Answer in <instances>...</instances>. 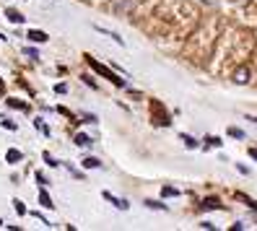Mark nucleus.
Segmentation results:
<instances>
[{
    "mask_svg": "<svg viewBox=\"0 0 257 231\" xmlns=\"http://www.w3.org/2000/svg\"><path fill=\"white\" fill-rule=\"evenodd\" d=\"M249 120H252V122H254V125H257V117H249Z\"/></svg>",
    "mask_w": 257,
    "mask_h": 231,
    "instance_id": "26",
    "label": "nucleus"
},
{
    "mask_svg": "<svg viewBox=\"0 0 257 231\" xmlns=\"http://www.w3.org/2000/svg\"><path fill=\"white\" fill-rule=\"evenodd\" d=\"M44 161H47V164H50V166H57V161H55V159H52V156H50V153H44Z\"/></svg>",
    "mask_w": 257,
    "mask_h": 231,
    "instance_id": "21",
    "label": "nucleus"
},
{
    "mask_svg": "<svg viewBox=\"0 0 257 231\" xmlns=\"http://www.w3.org/2000/svg\"><path fill=\"white\" fill-rule=\"evenodd\" d=\"M182 141H185L187 148H198V141H195V138H190V135H182Z\"/></svg>",
    "mask_w": 257,
    "mask_h": 231,
    "instance_id": "15",
    "label": "nucleus"
},
{
    "mask_svg": "<svg viewBox=\"0 0 257 231\" xmlns=\"http://www.w3.org/2000/svg\"><path fill=\"white\" fill-rule=\"evenodd\" d=\"M0 94H3V81H0Z\"/></svg>",
    "mask_w": 257,
    "mask_h": 231,
    "instance_id": "25",
    "label": "nucleus"
},
{
    "mask_svg": "<svg viewBox=\"0 0 257 231\" xmlns=\"http://www.w3.org/2000/svg\"><path fill=\"white\" fill-rule=\"evenodd\" d=\"M13 208H16V213H19V215H26V205L21 203V200H13Z\"/></svg>",
    "mask_w": 257,
    "mask_h": 231,
    "instance_id": "14",
    "label": "nucleus"
},
{
    "mask_svg": "<svg viewBox=\"0 0 257 231\" xmlns=\"http://www.w3.org/2000/svg\"><path fill=\"white\" fill-rule=\"evenodd\" d=\"M83 166H86V169H99V166H101V161H99V159H94V156H88V159H83Z\"/></svg>",
    "mask_w": 257,
    "mask_h": 231,
    "instance_id": "10",
    "label": "nucleus"
},
{
    "mask_svg": "<svg viewBox=\"0 0 257 231\" xmlns=\"http://www.w3.org/2000/svg\"><path fill=\"white\" fill-rule=\"evenodd\" d=\"M0 226H3V221H0Z\"/></svg>",
    "mask_w": 257,
    "mask_h": 231,
    "instance_id": "28",
    "label": "nucleus"
},
{
    "mask_svg": "<svg viewBox=\"0 0 257 231\" xmlns=\"http://www.w3.org/2000/svg\"><path fill=\"white\" fill-rule=\"evenodd\" d=\"M0 125H3L6 130H16V122H11V120H3V122H0Z\"/></svg>",
    "mask_w": 257,
    "mask_h": 231,
    "instance_id": "19",
    "label": "nucleus"
},
{
    "mask_svg": "<svg viewBox=\"0 0 257 231\" xmlns=\"http://www.w3.org/2000/svg\"><path fill=\"white\" fill-rule=\"evenodd\" d=\"M146 208H156V210H166L164 203H159V200H146Z\"/></svg>",
    "mask_w": 257,
    "mask_h": 231,
    "instance_id": "13",
    "label": "nucleus"
},
{
    "mask_svg": "<svg viewBox=\"0 0 257 231\" xmlns=\"http://www.w3.org/2000/svg\"><path fill=\"white\" fill-rule=\"evenodd\" d=\"M161 195H164V197H177V195H179V190H177V187H169V184H166V187H161Z\"/></svg>",
    "mask_w": 257,
    "mask_h": 231,
    "instance_id": "11",
    "label": "nucleus"
},
{
    "mask_svg": "<svg viewBox=\"0 0 257 231\" xmlns=\"http://www.w3.org/2000/svg\"><path fill=\"white\" fill-rule=\"evenodd\" d=\"M86 60H88V65H91V68H94V70H96L99 75H104V78H109V81H112L114 86L125 88V81H122V78H117V75H114V73H112L109 68H104L101 63H96V60H91V57H86Z\"/></svg>",
    "mask_w": 257,
    "mask_h": 231,
    "instance_id": "1",
    "label": "nucleus"
},
{
    "mask_svg": "<svg viewBox=\"0 0 257 231\" xmlns=\"http://www.w3.org/2000/svg\"><path fill=\"white\" fill-rule=\"evenodd\" d=\"M8 106H13V109H21V112H29V104L16 101V99H8Z\"/></svg>",
    "mask_w": 257,
    "mask_h": 231,
    "instance_id": "9",
    "label": "nucleus"
},
{
    "mask_svg": "<svg viewBox=\"0 0 257 231\" xmlns=\"http://www.w3.org/2000/svg\"><path fill=\"white\" fill-rule=\"evenodd\" d=\"M21 159H24V153H21L19 148H8V153H6V161H8V164H19Z\"/></svg>",
    "mask_w": 257,
    "mask_h": 231,
    "instance_id": "3",
    "label": "nucleus"
},
{
    "mask_svg": "<svg viewBox=\"0 0 257 231\" xmlns=\"http://www.w3.org/2000/svg\"><path fill=\"white\" fill-rule=\"evenodd\" d=\"M203 208H205V210H213V208L221 210L223 205H221V200H218V197H208V200H203Z\"/></svg>",
    "mask_w": 257,
    "mask_h": 231,
    "instance_id": "5",
    "label": "nucleus"
},
{
    "mask_svg": "<svg viewBox=\"0 0 257 231\" xmlns=\"http://www.w3.org/2000/svg\"><path fill=\"white\" fill-rule=\"evenodd\" d=\"M39 205H42V208H50V210L55 208V203H52V197H50L47 192H44V190L39 192Z\"/></svg>",
    "mask_w": 257,
    "mask_h": 231,
    "instance_id": "7",
    "label": "nucleus"
},
{
    "mask_svg": "<svg viewBox=\"0 0 257 231\" xmlns=\"http://www.w3.org/2000/svg\"><path fill=\"white\" fill-rule=\"evenodd\" d=\"M249 156H252V159L257 161V148H249Z\"/></svg>",
    "mask_w": 257,
    "mask_h": 231,
    "instance_id": "24",
    "label": "nucleus"
},
{
    "mask_svg": "<svg viewBox=\"0 0 257 231\" xmlns=\"http://www.w3.org/2000/svg\"><path fill=\"white\" fill-rule=\"evenodd\" d=\"M104 195V200H109V203H114L119 210H127V203H125V200H119V197H114L112 192H101Z\"/></svg>",
    "mask_w": 257,
    "mask_h": 231,
    "instance_id": "4",
    "label": "nucleus"
},
{
    "mask_svg": "<svg viewBox=\"0 0 257 231\" xmlns=\"http://www.w3.org/2000/svg\"><path fill=\"white\" fill-rule=\"evenodd\" d=\"M241 3H247V0H241Z\"/></svg>",
    "mask_w": 257,
    "mask_h": 231,
    "instance_id": "27",
    "label": "nucleus"
},
{
    "mask_svg": "<svg viewBox=\"0 0 257 231\" xmlns=\"http://www.w3.org/2000/svg\"><path fill=\"white\" fill-rule=\"evenodd\" d=\"M234 81H236V83H247V81H249V70H247V68H239V70L234 73Z\"/></svg>",
    "mask_w": 257,
    "mask_h": 231,
    "instance_id": "6",
    "label": "nucleus"
},
{
    "mask_svg": "<svg viewBox=\"0 0 257 231\" xmlns=\"http://www.w3.org/2000/svg\"><path fill=\"white\" fill-rule=\"evenodd\" d=\"M88 143H91V138H88V135H83V133L75 135V146H88Z\"/></svg>",
    "mask_w": 257,
    "mask_h": 231,
    "instance_id": "12",
    "label": "nucleus"
},
{
    "mask_svg": "<svg viewBox=\"0 0 257 231\" xmlns=\"http://www.w3.org/2000/svg\"><path fill=\"white\" fill-rule=\"evenodd\" d=\"M34 125H37V130H42L44 135H50V128H47V125H44V122H39V120H37V122H34Z\"/></svg>",
    "mask_w": 257,
    "mask_h": 231,
    "instance_id": "18",
    "label": "nucleus"
},
{
    "mask_svg": "<svg viewBox=\"0 0 257 231\" xmlns=\"http://www.w3.org/2000/svg\"><path fill=\"white\" fill-rule=\"evenodd\" d=\"M26 55H29V57H34V60L39 57V52H37V50H32V47H26Z\"/></svg>",
    "mask_w": 257,
    "mask_h": 231,
    "instance_id": "22",
    "label": "nucleus"
},
{
    "mask_svg": "<svg viewBox=\"0 0 257 231\" xmlns=\"http://www.w3.org/2000/svg\"><path fill=\"white\" fill-rule=\"evenodd\" d=\"M6 16H8L11 24H24V16H21L19 11H6Z\"/></svg>",
    "mask_w": 257,
    "mask_h": 231,
    "instance_id": "8",
    "label": "nucleus"
},
{
    "mask_svg": "<svg viewBox=\"0 0 257 231\" xmlns=\"http://www.w3.org/2000/svg\"><path fill=\"white\" fill-rule=\"evenodd\" d=\"M205 143H208V146H216V148H218V146H221V138H213V135H208V138H205Z\"/></svg>",
    "mask_w": 257,
    "mask_h": 231,
    "instance_id": "16",
    "label": "nucleus"
},
{
    "mask_svg": "<svg viewBox=\"0 0 257 231\" xmlns=\"http://www.w3.org/2000/svg\"><path fill=\"white\" fill-rule=\"evenodd\" d=\"M26 37H29V42H39V44L50 39V37L44 34V32H39V29H29V34H26Z\"/></svg>",
    "mask_w": 257,
    "mask_h": 231,
    "instance_id": "2",
    "label": "nucleus"
},
{
    "mask_svg": "<svg viewBox=\"0 0 257 231\" xmlns=\"http://www.w3.org/2000/svg\"><path fill=\"white\" fill-rule=\"evenodd\" d=\"M229 135H231V138H244V130H239V128H229Z\"/></svg>",
    "mask_w": 257,
    "mask_h": 231,
    "instance_id": "17",
    "label": "nucleus"
},
{
    "mask_svg": "<svg viewBox=\"0 0 257 231\" xmlns=\"http://www.w3.org/2000/svg\"><path fill=\"white\" fill-rule=\"evenodd\" d=\"M55 91H57V94H65L68 86H65V83H57V86H55Z\"/></svg>",
    "mask_w": 257,
    "mask_h": 231,
    "instance_id": "20",
    "label": "nucleus"
},
{
    "mask_svg": "<svg viewBox=\"0 0 257 231\" xmlns=\"http://www.w3.org/2000/svg\"><path fill=\"white\" fill-rule=\"evenodd\" d=\"M37 182L42 184V187H44V184H47V179H44V174H39V172H37Z\"/></svg>",
    "mask_w": 257,
    "mask_h": 231,
    "instance_id": "23",
    "label": "nucleus"
}]
</instances>
